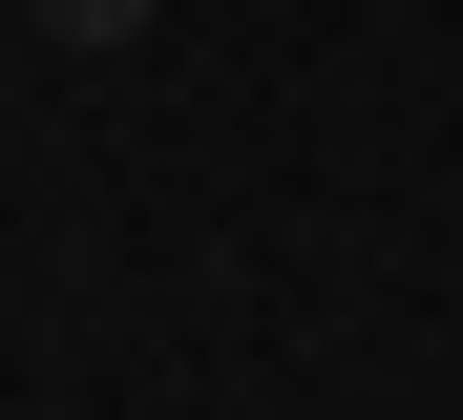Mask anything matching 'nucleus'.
<instances>
[{"mask_svg":"<svg viewBox=\"0 0 463 420\" xmlns=\"http://www.w3.org/2000/svg\"><path fill=\"white\" fill-rule=\"evenodd\" d=\"M43 22H63V42H147V0H43Z\"/></svg>","mask_w":463,"mask_h":420,"instance_id":"1","label":"nucleus"}]
</instances>
